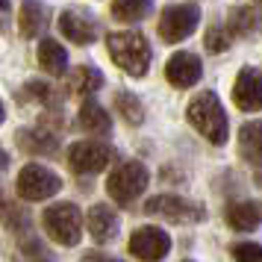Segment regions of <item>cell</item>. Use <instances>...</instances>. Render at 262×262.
I'll use <instances>...</instances> for the list:
<instances>
[{"label":"cell","instance_id":"cell-20","mask_svg":"<svg viewBox=\"0 0 262 262\" xmlns=\"http://www.w3.org/2000/svg\"><path fill=\"white\" fill-rule=\"evenodd\" d=\"M150 6H154V0H112V15L118 21L133 24V21H139L150 12Z\"/></svg>","mask_w":262,"mask_h":262},{"label":"cell","instance_id":"cell-27","mask_svg":"<svg viewBox=\"0 0 262 262\" xmlns=\"http://www.w3.org/2000/svg\"><path fill=\"white\" fill-rule=\"evenodd\" d=\"M9 15H12V6H9V0H0V33L9 27Z\"/></svg>","mask_w":262,"mask_h":262},{"label":"cell","instance_id":"cell-24","mask_svg":"<svg viewBox=\"0 0 262 262\" xmlns=\"http://www.w3.org/2000/svg\"><path fill=\"white\" fill-rule=\"evenodd\" d=\"M203 45L209 53H224L230 45H233V33H230V27H209L206 30V38H203Z\"/></svg>","mask_w":262,"mask_h":262},{"label":"cell","instance_id":"cell-21","mask_svg":"<svg viewBox=\"0 0 262 262\" xmlns=\"http://www.w3.org/2000/svg\"><path fill=\"white\" fill-rule=\"evenodd\" d=\"M262 15L256 12V9H248V6H242V9H233L230 12V33L233 36H248V33H253L256 27H259Z\"/></svg>","mask_w":262,"mask_h":262},{"label":"cell","instance_id":"cell-31","mask_svg":"<svg viewBox=\"0 0 262 262\" xmlns=\"http://www.w3.org/2000/svg\"><path fill=\"white\" fill-rule=\"evenodd\" d=\"M0 194H3V191H0ZM0 209H3V198H0Z\"/></svg>","mask_w":262,"mask_h":262},{"label":"cell","instance_id":"cell-5","mask_svg":"<svg viewBox=\"0 0 262 262\" xmlns=\"http://www.w3.org/2000/svg\"><path fill=\"white\" fill-rule=\"evenodd\" d=\"M201 21V6L198 3H177V6H168L162 18H159V36L165 45H177L183 38H189L198 30Z\"/></svg>","mask_w":262,"mask_h":262},{"label":"cell","instance_id":"cell-14","mask_svg":"<svg viewBox=\"0 0 262 262\" xmlns=\"http://www.w3.org/2000/svg\"><path fill=\"white\" fill-rule=\"evenodd\" d=\"M224 221L233 230H238V233H250V230H256V227L262 224V212L256 203L250 201H242V203H230L224 209Z\"/></svg>","mask_w":262,"mask_h":262},{"label":"cell","instance_id":"cell-7","mask_svg":"<svg viewBox=\"0 0 262 262\" xmlns=\"http://www.w3.org/2000/svg\"><path fill=\"white\" fill-rule=\"evenodd\" d=\"M112 147L103 142H74L68 147V165L77 174H100L112 162Z\"/></svg>","mask_w":262,"mask_h":262},{"label":"cell","instance_id":"cell-26","mask_svg":"<svg viewBox=\"0 0 262 262\" xmlns=\"http://www.w3.org/2000/svg\"><path fill=\"white\" fill-rule=\"evenodd\" d=\"M27 92L36 97V100H53V89L50 85H41V83H30L27 85Z\"/></svg>","mask_w":262,"mask_h":262},{"label":"cell","instance_id":"cell-11","mask_svg":"<svg viewBox=\"0 0 262 262\" xmlns=\"http://www.w3.org/2000/svg\"><path fill=\"white\" fill-rule=\"evenodd\" d=\"M165 77H168V83L177 85V89H191V85L203 77V65H201V59H198L194 53L177 50L165 65Z\"/></svg>","mask_w":262,"mask_h":262},{"label":"cell","instance_id":"cell-28","mask_svg":"<svg viewBox=\"0 0 262 262\" xmlns=\"http://www.w3.org/2000/svg\"><path fill=\"white\" fill-rule=\"evenodd\" d=\"M83 262H121V259H115V256H106V253H85Z\"/></svg>","mask_w":262,"mask_h":262},{"label":"cell","instance_id":"cell-25","mask_svg":"<svg viewBox=\"0 0 262 262\" xmlns=\"http://www.w3.org/2000/svg\"><path fill=\"white\" fill-rule=\"evenodd\" d=\"M233 259L236 262H262V245H256V242H238V245H233Z\"/></svg>","mask_w":262,"mask_h":262},{"label":"cell","instance_id":"cell-8","mask_svg":"<svg viewBox=\"0 0 262 262\" xmlns=\"http://www.w3.org/2000/svg\"><path fill=\"white\" fill-rule=\"evenodd\" d=\"M171 250V238L165 230L159 227H139L130 236V253L142 262H159L162 256H168Z\"/></svg>","mask_w":262,"mask_h":262},{"label":"cell","instance_id":"cell-6","mask_svg":"<svg viewBox=\"0 0 262 262\" xmlns=\"http://www.w3.org/2000/svg\"><path fill=\"white\" fill-rule=\"evenodd\" d=\"M18 194L24 198V201H48L53 198L56 191L62 189V180L45 165H24L21 168V174H18Z\"/></svg>","mask_w":262,"mask_h":262},{"label":"cell","instance_id":"cell-4","mask_svg":"<svg viewBox=\"0 0 262 262\" xmlns=\"http://www.w3.org/2000/svg\"><path fill=\"white\" fill-rule=\"evenodd\" d=\"M150 183V174L142 162H121L106 180V191L112 201L118 203H133Z\"/></svg>","mask_w":262,"mask_h":262},{"label":"cell","instance_id":"cell-2","mask_svg":"<svg viewBox=\"0 0 262 262\" xmlns=\"http://www.w3.org/2000/svg\"><path fill=\"white\" fill-rule=\"evenodd\" d=\"M191 127L201 133L203 139H209L212 144H224L227 136H230V127H227V115H224V106L221 100L212 95V92H203L198 95L194 100L189 103L186 109Z\"/></svg>","mask_w":262,"mask_h":262},{"label":"cell","instance_id":"cell-23","mask_svg":"<svg viewBox=\"0 0 262 262\" xmlns=\"http://www.w3.org/2000/svg\"><path fill=\"white\" fill-rule=\"evenodd\" d=\"M115 106H118V112L124 115V121H127V124H142L144 109H142V103H139V97H136V95H130V92H121V95L115 97Z\"/></svg>","mask_w":262,"mask_h":262},{"label":"cell","instance_id":"cell-17","mask_svg":"<svg viewBox=\"0 0 262 262\" xmlns=\"http://www.w3.org/2000/svg\"><path fill=\"white\" fill-rule=\"evenodd\" d=\"M48 9L38 3V0H24V6H21V18H18V30H21V36L24 38H36L45 27H48Z\"/></svg>","mask_w":262,"mask_h":262},{"label":"cell","instance_id":"cell-32","mask_svg":"<svg viewBox=\"0 0 262 262\" xmlns=\"http://www.w3.org/2000/svg\"><path fill=\"white\" fill-rule=\"evenodd\" d=\"M256 3H262V0H256Z\"/></svg>","mask_w":262,"mask_h":262},{"label":"cell","instance_id":"cell-30","mask_svg":"<svg viewBox=\"0 0 262 262\" xmlns=\"http://www.w3.org/2000/svg\"><path fill=\"white\" fill-rule=\"evenodd\" d=\"M3 118H6V109H3V103H0V124H3Z\"/></svg>","mask_w":262,"mask_h":262},{"label":"cell","instance_id":"cell-9","mask_svg":"<svg viewBox=\"0 0 262 262\" xmlns=\"http://www.w3.org/2000/svg\"><path fill=\"white\" fill-rule=\"evenodd\" d=\"M233 100L242 112H262V71L242 68L233 83Z\"/></svg>","mask_w":262,"mask_h":262},{"label":"cell","instance_id":"cell-29","mask_svg":"<svg viewBox=\"0 0 262 262\" xmlns=\"http://www.w3.org/2000/svg\"><path fill=\"white\" fill-rule=\"evenodd\" d=\"M6 165H9V154H6V150H0V171H3Z\"/></svg>","mask_w":262,"mask_h":262},{"label":"cell","instance_id":"cell-3","mask_svg":"<svg viewBox=\"0 0 262 262\" xmlns=\"http://www.w3.org/2000/svg\"><path fill=\"white\" fill-rule=\"evenodd\" d=\"M41 224H45V233H48L56 245H65V248H74L80 245V236H83V215L74 203H53L45 209L41 215Z\"/></svg>","mask_w":262,"mask_h":262},{"label":"cell","instance_id":"cell-15","mask_svg":"<svg viewBox=\"0 0 262 262\" xmlns=\"http://www.w3.org/2000/svg\"><path fill=\"white\" fill-rule=\"evenodd\" d=\"M38 65L48 74L59 77L68 71V50L62 48L56 38H41L38 41Z\"/></svg>","mask_w":262,"mask_h":262},{"label":"cell","instance_id":"cell-19","mask_svg":"<svg viewBox=\"0 0 262 262\" xmlns=\"http://www.w3.org/2000/svg\"><path fill=\"white\" fill-rule=\"evenodd\" d=\"M100 85H103V74L97 71V68H92V65H80L68 77V89H71L74 95H92Z\"/></svg>","mask_w":262,"mask_h":262},{"label":"cell","instance_id":"cell-10","mask_svg":"<svg viewBox=\"0 0 262 262\" xmlns=\"http://www.w3.org/2000/svg\"><path fill=\"white\" fill-rule=\"evenodd\" d=\"M144 209L150 215H162L168 221H201L203 218V209L201 206H194V203L183 201L177 194H156L150 201L144 203Z\"/></svg>","mask_w":262,"mask_h":262},{"label":"cell","instance_id":"cell-16","mask_svg":"<svg viewBox=\"0 0 262 262\" xmlns=\"http://www.w3.org/2000/svg\"><path fill=\"white\" fill-rule=\"evenodd\" d=\"M80 127L92 136H109L112 130V118L106 115V109L100 106L97 100H85L80 106Z\"/></svg>","mask_w":262,"mask_h":262},{"label":"cell","instance_id":"cell-13","mask_svg":"<svg viewBox=\"0 0 262 262\" xmlns=\"http://www.w3.org/2000/svg\"><path fill=\"white\" fill-rule=\"evenodd\" d=\"M85 227H89V233H92L97 242H109V238L118 233V215L112 212V206L97 203V206H92L89 215H85Z\"/></svg>","mask_w":262,"mask_h":262},{"label":"cell","instance_id":"cell-1","mask_svg":"<svg viewBox=\"0 0 262 262\" xmlns=\"http://www.w3.org/2000/svg\"><path fill=\"white\" fill-rule=\"evenodd\" d=\"M106 48L112 62L124 68L130 77H144L147 68H150V45L142 33H133V30H124V33H112L106 38Z\"/></svg>","mask_w":262,"mask_h":262},{"label":"cell","instance_id":"cell-18","mask_svg":"<svg viewBox=\"0 0 262 262\" xmlns=\"http://www.w3.org/2000/svg\"><path fill=\"white\" fill-rule=\"evenodd\" d=\"M238 150L250 162H262V121H248L238 130Z\"/></svg>","mask_w":262,"mask_h":262},{"label":"cell","instance_id":"cell-12","mask_svg":"<svg viewBox=\"0 0 262 262\" xmlns=\"http://www.w3.org/2000/svg\"><path fill=\"white\" fill-rule=\"evenodd\" d=\"M59 30L62 36L74 41V45H92L97 38V24L85 15H77V12H62L59 15Z\"/></svg>","mask_w":262,"mask_h":262},{"label":"cell","instance_id":"cell-22","mask_svg":"<svg viewBox=\"0 0 262 262\" xmlns=\"http://www.w3.org/2000/svg\"><path fill=\"white\" fill-rule=\"evenodd\" d=\"M18 142L24 144V150H33V154H53L56 150V139L48 136V133H18Z\"/></svg>","mask_w":262,"mask_h":262}]
</instances>
